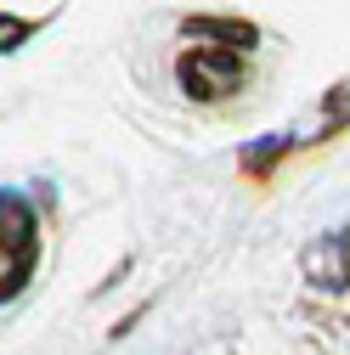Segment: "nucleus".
<instances>
[{
  "label": "nucleus",
  "instance_id": "obj_1",
  "mask_svg": "<svg viewBox=\"0 0 350 355\" xmlns=\"http://www.w3.org/2000/svg\"><path fill=\"white\" fill-rule=\"evenodd\" d=\"M243 85V57L238 51H187L181 57V91L192 102H221Z\"/></svg>",
  "mask_w": 350,
  "mask_h": 355
},
{
  "label": "nucleus",
  "instance_id": "obj_2",
  "mask_svg": "<svg viewBox=\"0 0 350 355\" xmlns=\"http://www.w3.org/2000/svg\"><path fill=\"white\" fill-rule=\"evenodd\" d=\"M0 226H6V271H0V288L12 299V293H23L28 265H34V214H28V203L17 192L0 198Z\"/></svg>",
  "mask_w": 350,
  "mask_h": 355
},
{
  "label": "nucleus",
  "instance_id": "obj_3",
  "mask_svg": "<svg viewBox=\"0 0 350 355\" xmlns=\"http://www.w3.org/2000/svg\"><path fill=\"white\" fill-rule=\"evenodd\" d=\"M305 277H311V288H328V293L350 282V226L305 248Z\"/></svg>",
  "mask_w": 350,
  "mask_h": 355
},
{
  "label": "nucleus",
  "instance_id": "obj_4",
  "mask_svg": "<svg viewBox=\"0 0 350 355\" xmlns=\"http://www.w3.org/2000/svg\"><path fill=\"white\" fill-rule=\"evenodd\" d=\"M187 28H192V34H221V40H232V46H254V28H249V23H226V17H192Z\"/></svg>",
  "mask_w": 350,
  "mask_h": 355
}]
</instances>
